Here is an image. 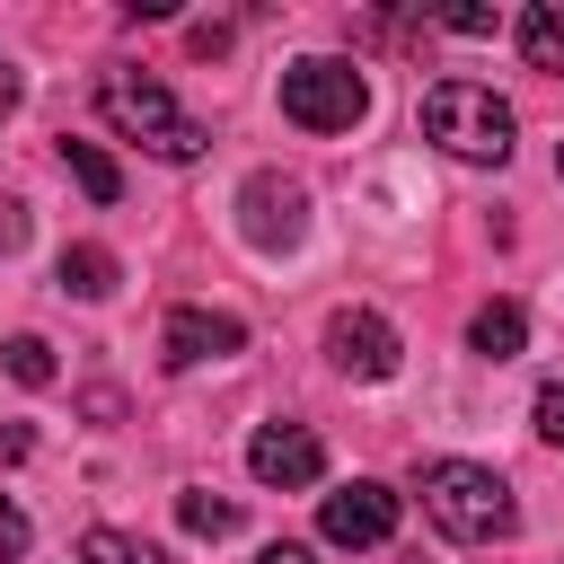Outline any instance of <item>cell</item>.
I'll return each instance as SVG.
<instances>
[{
  "label": "cell",
  "mask_w": 564,
  "mask_h": 564,
  "mask_svg": "<svg viewBox=\"0 0 564 564\" xmlns=\"http://www.w3.org/2000/svg\"><path fill=\"white\" fill-rule=\"evenodd\" d=\"M0 564H26V511L0 494Z\"/></svg>",
  "instance_id": "obj_17"
},
{
  "label": "cell",
  "mask_w": 564,
  "mask_h": 564,
  "mask_svg": "<svg viewBox=\"0 0 564 564\" xmlns=\"http://www.w3.org/2000/svg\"><path fill=\"white\" fill-rule=\"evenodd\" d=\"M555 176H564V141H555Z\"/></svg>",
  "instance_id": "obj_23"
},
{
  "label": "cell",
  "mask_w": 564,
  "mask_h": 564,
  "mask_svg": "<svg viewBox=\"0 0 564 564\" xmlns=\"http://www.w3.org/2000/svg\"><path fill=\"white\" fill-rule=\"evenodd\" d=\"M62 167L79 176V194H88V203H115V194H123V167H115L97 141H62Z\"/></svg>",
  "instance_id": "obj_12"
},
{
  "label": "cell",
  "mask_w": 564,
  "mask_h": 564,
  "mask_svg": "<svg viewBox=\"0 0 564 564\" xmlns=\"http://www.w3.org/2000/svg\"><path fill=\"white\" fill-rule=\"evenodd\" d=\"M97 106H106V123L123 132V141H141L150 159H203V123L159 88V79H141V70H106L97 79Z\"/></svg>",
  "instance_id": "obj_2"
},
{
  "label": "cell",
  "mask_w": 564,
  "mask_h": 564,
  "mask_svg": "<svg viewBox=\"0 0 564 564\" xmlns=\"http://www.w3.org/2000/svg\"><path fill=\"white\" fill-rule=\"evenodd\" d=\"M238 238H247L256 256H291V247L308 238V194H300L291 176L256 167V176L238 185Z\"/></svg>",
  "instance_id": "obj_5"
},
{
  "label": "cell",
  "mask_w": 564,
  "mask_h": 564,
  "mask_svg": "<svg viewBox=\"0 0 564 564\" xmlns=\"http://www.w3.org/2000/svg\"><path fill=\"white\" fill-rule=\"evenodd\" d=\"M18 97H26V79H18V70H9V62H0V123H9V115H18Z\"/></svg>",
  "instance_id": "obj_21"
},
{
  "label": "cell",
  "mask_w": 564,
  "mask_h": 564,
  "mask_svg": "<svg viewBox=\"0 0 564 564\" xmlns=\"http://www.w3.org/2000/svg\"><path fill=\"white\" fill-rule=\"evenodd\" d=\"M538 432L564 449V379H546V388H538Z\"/></svg>",
  "instance_id": "obj_18"
},
{
  "label": "cell",
  "mask_w": 564,
  "mask_h": 564,
  "mask_svg": "<svg viewBox=\"0 0 564 564\" xmlns=\"http://www.w3.org/2000/svg\"><path fill=\"white\" fill-rule=\"evenodd\" d=\"M520 53H529V70H555L564 79V0L520 9Z\"/></svg>",
  "instance_id": "obj_11"
},
{
  "label": "cell",
  "mask_w": 564,
  "mask_h": 564,
  "mask_svg": "<svg viewBox=\"0 0 564 564\" xmlns=\"http://www.w3.org/2000/svg\"><path fill=\"white\" fill-rule=\"evenodd\" d=\"M467 344H476L485 361H511V352L529 344V317H520V300H485V308L467 317Z\"/></svg>",
  "instance_id": "obj_10"
},
{
  "label": "cell",
  "mask_w": 564,
  "mask_h": 564,
  "mask_svg": "<svg viewBox=\"0 0 564 564\" xmlns=\"http://www.w3.org/2000/svg\"><path fill=\"white\" fill-rule=\"evenodd\" d=\"M441 26H449V35H494V9H449Z\"/></svg>",
  "instance_id": "obj_20"
},
{
  "label": "cell",
  "mask_w": 564,
  "mask_h": 564,
  "mask_svg": "<svg viewBox=\"0 0 564 564\" xmlns=\"http://www.w3.org/2000/svg\"><path fill=\"white\" fill-rule=\"evenodd\" d=\"M79 564H167L150 538H123V529H88L79 538Z\"/></svg>",
  "instance_id": "obj_14"
},
{
  "label": "cell",
  "mask_w": 564,
  "mask_h": 564,
  "mask_svg": "<svg viewBox=\"0 0 564 564\" xmlns=\"http://www.w3.org/2000/svg\"><path fill=\"white\" fill-rule=\"evenodd\" d=\"M247 352V326L229 308H167V335H159V361L167 370H194V361H229Z\"/></svg>",
  "instance_id": "obj_8"
},
{
  "label": "cell",
  "mask_w": 564,
  "mask_h": 564,
  "mask_svg": "<svg viewBox=\"0 0 564 564\" xmlns=\"http://www.w3.org/2000/svg\"><path fill=\"white\" fill-rule=\"evenodd\" d=\"M423 141H441L449 159L502 167L511 159V106L485 79H441V88H423Z\"/></svg>",
  "instance_id": "obj_3"
},
{
  "label": "cell",
  "mask_w": 564,
  "mask_h": 564,
  "mask_svg": "<svg viewBox=\"0 0 564 564\" xmlns=\"http://www.w3.org/2000/svg\"><path fill=\"white\" fill-rule=\"evenodd\" d=\"M176 520H185V538H229V529H238V502H220V494H176Z\"/></svg>",
  "instance_id": "obj_15"
},
{
  "label": "cell",
  "mask_w": 564,
  "mask_h": 564,
  "mask_svg": "<svg viewBox=\"0 0 564 564\" xmlns=\"http://www.w3.org/2000/svg\"><path fill=\"white\" fill-rule=\"evenodd\" d=\"M247 467H256V485L300 494V485H317V476H326V441H317L308 423H264V432L247 441Z\"/></svg>",
  "instance_id": "obj_7"
},
{
  "label": "cell",
  "mask_w": 564,
  "mask_h": 564,
  "mask_svg": "<svg viewBox=\"0 0 564 564\" xmlns=\"http://www.w3.org/2000/svg\"><path fill=\"white\" fill-rule=\"evenodd\" d=\"M326 352H335V370H352V379H397V361H405V344H397V326H388L379 308H335V317H326Z\"/></svg>",
  "instance_id": "obj_6"
},
{
  "label": "cell",
  "mask_w": 564,
  "mask_h": 564,
  "mask_svg": "<svg viewBox=\"0 0 564 564\" xmlns=\"http://www.w3.org/2000/svg\"><path fill=\"white\" fill-rule=\"evenodd\" d=\"M0 361H9V379H18V388H53V344H44V335H9V352H0Z\"/></svg>",
  "instance_id": "obj_16"
},
{
  "label": "cell",
  "mask_w": 564,
  "mask_h": 564,
  "mask_svg": "<svg viewBox=\"0 0 564 564\" xmlns=\"http://www.w3.org/2000/svg\"><path fill=\"white\" fill-rule=\"evenodd\" d=\"M256 564H308V546H291V538H282V546H264Z\"/></svg>",
  "instance_id": "obj_22"
},
{
  "label": "cell",
  "mask_w": 564,
  "mask_h": 564,
  "mask_svg": "<svg viewBox=\"0 0 564 564\" xmlns=\"http://www.w3.org/2000/svg\"><path fill=\"white\" fill-rule=\"evenodd\" d=\"M317 529H326L335 546H388V538H397V494H388V485H370V476H352L344 494H326Z\"/></svg>",
  "instance_id": "obj_9"
},
{
  "label": "cell",
  "mask_w": 564,
  "mask_h": 564,
  "mask_svg": "<svg viewBox=\"0 0 564 564\" xmlns=\"http://www.w3.org/2000/svg\"><path fill=\"white\" fill-rule=\"evenodd\" d=\"M423 511H432V529L458 538V546H494V538L520 529L511 485H502L494 467H476V458H432V467H423Z\"/></svg>",
  "instance_id": "obj_1"
},
{
  "label": "cell",
  "mask_w": 564,
  "mask_h": 564,
  "mask_svg": "<svg viewBox=\"0 0 564 564\" xmlns=\"http://www.w3.org/2000/svg\"><path fill=\"white\" fill-rule=\"evenodd\" d=\"M282 115L300 132H352L370 115V79L352 62H335V53H308V62L282 70Z\"/></svg>",
  "instance_id": "obj_4"
},
{
  "label": "cell",
  "mask_w": 564,
  "mask_h": 564,
  "mask_svg": "<svg viewBox=\"0 0 564 564\" xmlns=\"http://www.w3.org/2000/svg\"><path fill=\"white\" fill-rule=\"evenodd\" d=\"M26 247V203H0V256Z\"/></svg>",
  "instance_id": "obj_19"
},
{
  "label": "cell",
  "mask_w": 564,
  "mask_h": 564,
  "mask_svg": "<svg viewBox=\"0 0 564 564\" xmlns=\"http://www.w3.org/2000/svg\"><path fill=\"white\" fill-rule=\"evenodd\" d=\"M53 273H62L70 300H106V291H115V256H106V247H62Z\"/></svg>",
  "instance_id": "obj_13"
}]
</instances>
